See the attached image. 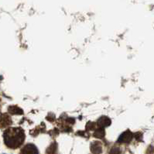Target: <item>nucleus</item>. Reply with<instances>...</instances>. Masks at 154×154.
Here are the masks:
<instances>
[{
	"mask_svg": "<svg viewBox=\"0 0 154 154\" xmlns=\"http://www.w3.org/2000/svg\"><path fill=\"white\" fill-rule=\"evenodd\" d=\"M56 149H57V146L55 143L52 144L49 148L47 149V154H55V152H56Z\"/></svg>",
	"mask_w": 154,
	"mask_h": 154,
	"instance_id": "nucleus-7",
	"label": "nucleus"
},
{
	"mask_svg": "<svg viewBox=\"0 0 154 154\" xmlns=\"http://www.w3.org/2000/svg\"><path fill=\"white\" fill-rule=\"evenodd\" d=\"M9 112L11 114H22L23 113L22 110L19 109V108H17V106H11V107H9Z\"/></svg>",
	"mask_w": 154,
	"mask_h": 154,
	"instance_id": "nucleus-6",
	"label": "nucleus"
},
{
	"mask_svg": "<svg viewBox=\"0 0 154 154\" xmlns=\"http://www.w3.org/2000/svg\"><path fill=\"white\" fill-rule=\"evenodd\" d=\"M132 134L130 132H129V131H127V132H124V133H122V134L120 136V137L119 138L118 140V142L119 143H129V142L132 140Z\"/></svg>",
	"mask_w": 154,
	"mask_h": 154,
	"instance_id": "nucleus-4",
	"label": "nucleus"
},
{
	"mask_svg": "<svg viewBox=\"0 0 154 154\" xmlns=\"http://www.w3.org/2000/svg\"><path fill=\"white\" fill-rule=\"evenodd\" d=\"M12 124L10 116L6 113L0 114V128H6Z\"/></svg>",
	"mask_w": 154,
	"mask_h": 154,
	"instance_id": "nucleus-3",
	"label": "nucleus"
},
{
	"mask_svg": "<svg viewBox=\"0 0 154 154\" xmlns=\"http://www.w3.org/2000/svg\"><path fill=\"white\" fill-rule=\"evenodd\" d=\"M91 151L94 154H100L102 152V145L99 142H94L91 145Z\"/></svg>",
	"mask_w": 154,
	"mask_h": 154,
	"instance_id": "nucleus-5",
	"label": "nucleus"
},
{
	"mask_svg": "<svg viewBox=\"0 0 154 154\" xmlns=\"http://www.w3.org/2000/svg\"><path fill=\"white\" fill-rule=\"evenodd\" d=\"M24 130L20 127H12L6 129L3 133L4 143L10 149H17L25 140Z\"/></svg>",
	"mask_w": 154,
	"mask_h": 154,
	"instance_id": "nucleus-1",
	"label": "nucleus"
},
{
	"mask_svg": "<svg viewBox=\"0 0 154 154\" xmlns=\"http://www.w3.org/2000/svg\"><path fill=\"white\" fill-rule=\"evenodd\" d=\"M94 136L97 138H103L105 136V132L103 129H98L96 132H94Z\"/></svg>",
	"mask_w": 154,
	"mask_h": 154,
	"instance_id": "nucleus-8",
	"label": "nucleus"
},
{
	"mask_svg": "<svg viewBox=\"0 0 154 154\" xmlns=\"http://www.w3.org/2000/svg\"><path fill=\"white\" fill-rule=\"evenodd\" d=\"M120 149L119 148H117V147H115V148L112 149L110 151V152H109V154H120Z\"/></svg>",
	"mask_w": 154,
	"mask_h": 154,
	"instance_id": "nucleus-9",
	"label": "nucleus"
},
{
	"mask_svg": "<svg viewBox=\"0 0 154 154\" xmlns=\"http://www.w3.org/2000/svg\"><path fill=\"white\" fill-rule=\"evenodd\" d=\"M20 154H39V151L35 145L27 144L21 149Z\"/></svg>",
	"mask_w": 154,
	"mask_h": 154,
	"instance_id": "nucleus-2",
	"label": "nucleus"
}]
</instances>
